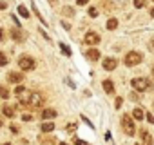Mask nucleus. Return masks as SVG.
Masks as SVG:
<instances>
[{
	"instance_id": "4",
	"label": "nucleus",
	"mask_w": 154,
	"mask_h": 145,
	"mask_svg": "<svg viewBox=\"0 0 154 145\" xmlns=\"http://www.w3.org/2000/svg\"><path fill=\"white\" fill-rule=\"evenodd\" d=\"M15 94L18 96V102H20V105L24 103V105H29V102H31V96H33V93L31 91H27L26 87H17L15 89Z\"/></svg>"
},
{
	"instance_id": "10",
	"label": "nucleus",
	"mask_w": 154,
	"mask_h": 145,
	"mask_svg": "<svg viewBox=\"0 0 154 145\" xmlns=\"http://www.w3.org/2000/svg\"><path fill=\"white\" fill-rule=\"evenodd\" d=\"M116 65H118V60L116 58H105L103 60V69L105 71H114Z\"/></svg>"
},
{
	"instance_id": "32",
	"label": "nucleus",
	"mask_w": 154,
	"mask_h": 145,
	"mask_svg": "<svg viewBox=\"0 0 154 145\" xmlns=\"http://www.w3.org/2000/svg\"><path fill=\"white\" fill-rule=\"evenodd\" d=\"M11 132L13 134H18V125H11Z\"/></svg>"
},
{
	"instance_id": "23",
	"label": "nucleus",
	"mask_w": 154,
	"mask_h": 145,
	"mask_svg": "<svg viewBox=\"0 0 154 145\" xmlns=\"http://www.w3.org/2000/svg\"><path fill=\"white\" fill-rule=\"evenodd\" d=\"M18 15H22L24 18H29V11H27V8H24V6H18Z\"/></svg>"
},
{
	"instance_id": "9",
	"label": "nucleus",
	"mask_w": 154,
	"mask_h": 145,
	"mask_svg": "<svg viewBox=\"0 0 154 145\" xmlns=\"http://www.w3.org/2000/svg\"><path fill=\"white\" fill-rule=\"evenodd\" d=\"M24 80V72H9L8 75V82L9 84H20Z\"/></svg>"
},
{
	"instance_id": "30",
	"label": "nucleus",
	"mask_w": 154,
	"mask_h": 145,
	"mask_svg": "<svg viewBox=\"0 0 154 145\" xmlns=\"http://www.w3.org/2000/svg\"><path fill=\"white\" fill-rule=\"evenodd\" d=\"M22 120H24V122H31L33 118H31V114H22Z\"/></svg>"
},
{
	"instance_id": "27",
	"label": "nucleus",
	"mask_w": 154,
	"mask_h": 145,
	"mask_svg": "<svg viewBox=\"0 0 154 145\" xmlns=\"http://www.w3.org/2000/svg\"><path fill=\"white\" fill-rule=\"evenodd\" d=\"M102 8H103L105 11H111V9H112V4H111V2H103V4H102Z\"/></svg>"
},
{
	"instance_id": "12",
	"label": "nucleus",
	"mask_w": 154,
	"mask_h": 145,
	"mask_svg": "<svg viewBox=\"0 0 154 145\" xmlns=\"http://www.w3.org/2000/svg\"><path fill=\"white\" fill-rule=\"evenodd\" d=\"M103 91L107 93V94H114V84H112V80H103Z\"/></svg>"
},
{
	"instance_id": "26",
	"label": "nucleus",
	"mask_w": 154,
	"mask_h": 145,
	"mask_svg": "<svg viewBox=\"0 0 154 145\" xmlns=\"http://www.w3.org/2000/svg\"><path fill=\"white\" fill-rule=\"evenodd\" d=\"M74 145H89L85 140H80V138H74Z\"/></svg>"
},
{
	"instance_id": "31",
	"label": "nucleus",
	"mask_w": 154,
	"mask_h": 145,
	"mask_svg": "<svg viewBox=\"0 0 154 145\" xmlns=\"http://www.w3.org/2000/svg\"><path fill=\"white\" fill-rule=\"evenodd\" d=\"M87 2H89V0H76V4H78V6H87Z\"/></svg>"
},
{
	"instance_id": "39",
	"label": "nucleus",
	"mask_w": 154,
	"mask_h": 145,
	"mask_svg": "<svg viewBox=\"0 0 154 145\" xmlns=\"http://www.w3.org/2000/svg\"><path fill=\"white\" fill-rule=\"evenodd\" d=\"M2 123H4V122H2V118H0V127H2Z\"/></svg>"
},
{
	"instance_id": "8",
	"label": "nucleus",
	"mask_w": 154,
	"mask_h": 145,
	"mask_svg": "<svg viewBox=\"0 0 154 145\" xmlns=\"http://www.w3.org/2000/svg\"><path fill=\"white\" fill-rule=\"evenodd\" d=\"M140 136H141V140H143V145H154V138L150 136V132H149L147 129H141V131H140Z\"/></svg>"
},
{
	"instance_id": "6",
	"label": "nucleus",
	"mask_w": 154,
	"mask_h": 145,
	"mask_svg": "<svg viewBox=\"0 0 154 145\" xmlns=\"http://www.w3.org/2000/svg\"><path fill=\"white\" fill-rule=\"evenodd\" d=\"M84 40H85V44H87V45L94 47V45H98V44H100V40H102V38H100V35H98V33L89 31V33H85V38H84Z\"/></svg>"
},
{
	"instance_id": "2",
	"label": "nucleus",
	"mask_w": 154,
	"mask_h": 145,
	"mask_svg": "<svg viewBox=\"0 0 154 145\" xmlns=\"http://www.w3.org/2000/svg\"><path fill=\"white\" fill-rule=\"evenodd\" d=\"M122 127H123V131H125L127 136H134L136 134V127H134V122H132L131 114H123L122 116Z\"/></svg>"
},
{
	"instance_id": "16",
	"label": "nucleus",
	"mask_w": 154,
	"mask_h": 145,
	"mask_svg": "<svg viewBox=\"0 0 154 145\" xmlns=\"http://www.w3.org/2000/svg\"><path fill=\"white\" fill-rule=\"evenodd\" d=\"M40 143L42 145H54L56 143V138L54 136H42L40 138Z\"/></svg>"
},
{
	"instance_id": "28",
	"label": "nucleus",
	"mask_w": 154,
	"mask_h": 145,
	"mask_svg": "<svg viewBox=\"0 0 154 145\" xmlns=\"http://www.w3.org/2000/svg\"><path fill=\"white\" fill-rule=\"evenodd\" d=\"M122 102H123V98H120V96H118V98H116V102H114V107H116V109H120V107H122Z\"/></svg>"
},
{
	"instance_id": "14",
	"label": "nucleus",
	"mask_w": 154,
	"mask_h": 145,
	"mask_svg": "<svg viewBox=\"0 0 154 145\" xmlns=\"http://www.w3.org/2000/svg\"><path fill=\"white\" fill-rule=\"evenodd\" d=\"M42 118L44 120H53V118H56V111L54 109H45V111H42Z\"/></svg>"
},
{
	"instance_id": "1",
	"label": "nucleus",
	"mask_w": 154,
	"mask_h": 145,
	"mask_svg": "<svg viewBox=\"0 0 154 145\" xmlns=\"http://www.w3.org/2000/svg\"><path fill=\"white\" fill-rule=\"evenodd\" d=\"M141 60H143V54H141L140 51H129V53L125 54V58H123V63H125L127 67H134V65L141 63Z\"/></svg>"
},
{
	"instance_id": "43",
	"label": "nucleus",
	"mask_w": 154,
	"mask_h": 145,
	"mask_svg": "<svg viewBox=\"0 0 154 145\" xmlns=\"http://www.w3.org/2000/svg\"><path fill=\"white\" fill-rule=\"evenodd\" d=\"M152 2H154V0H152Z\"/></svg>"
},
{
	"instance_id": "13",
	"label": "nucleus",
	"mask_w": 154,
	"mask_h": 145,
	"mask_svg": "<svg viewBox=\"0 0 154 145\" xmlns=\"http://www.w3.org/2000/svg\"><path fill=\"white\" fill-rule=\"evenodd\" d=\"M2 113H4V116H8V118H15V107L13 105H4L2 107Z\"/></svg>"
},
{
	"instance_id": "24",
	"label": "nucleus",
	"mask_w": 154,
	"mask_h": 145,
	"mask_svg": "<svg viewBox=\"0 0 154 145\" xmlns=\"http://www.w3.org/2000/svg\"><path fill=\"white\" fill-rule=\"evenodd\" d=\"M8 63H9V58L4 53H0V65H8Z\"/></svg>"
},
{
	"instance_id": "15",
	"label": "nucleus",
	"mask_w": 154,
	"mask_h": 145,
	"mask_svg": "<svg viewBox=\"0 0 154 145\" xmlns=\"http://www.w3.org/2000/svg\"><path fill=\"white\" fill-rule=\"evenodd\" d=\"M9 35H11V38H13L15 42H22V38H24V35L20 33V29H11Z\"/></svg>"
},
{
	"instance_id": "41",
	"label": "nucleus",
	"mask_w": 154,
	"mask_h": 145,
	"mask_svg": "<svg viewBox=\"0 0 154 145\" xmlns=\"http://www.w3.org/2000/svg\"><path fill=\"white\" fill-rule=\"evenodd\" d=\"M152 75H154V65H152Z\"/></svg>"
},
{
	"instance_id": "37",
	"label": "nucleus",
	"mask_w": 154,
	"mask_h": 145,
	"mask_svg": "<svg viewBox=\"0 0 154 145\" xmlns=\"http://www.w3.org/2000/svg\"><path fill=\"white\" fill-rule=\"evenodd\" d=\"M49 4H51V6H54V4H56V0H49Z\"/></svg>"
},
{
	"instance_id": "11",
	"label": "nucleus",
	"mask_w": 154,
	"mask_h": 145,
	"mask_svg": "<svg viewBox=\"0 0 154 145\" xmlns=\"http://www.w3.org/2000/svg\"><path fill=\"white\" fill-rule=\"evenodd\" d=\"M85 56H87V58H89L91 62H96V60L100 58V51H98L96 47H91V49H89V51L85 53Z\"/></svg>"
},
{
	"instance_id": "20",
	"label": "nucleus",
	"mask_w": 154,
	"mask_h": 145,
	"mask_svg": "<svg viewBox=\"0 0 154 145\" xmlns=\"http://www.w3.org/2000/svg\"><path fill=\"white\" fill-rule=\"evenodd\" d=\"M0 98H4V100L9 98V89L6 85H0Z\"/></svg>"
},
{
	"instance_id": "19",
	"label": "nucleus",
	"mask_w": 154,
	"mask_h": 145,
	"mask_svg": "<svg viewBox=\"0 0 154 145\" xmlns=\"http://www.w3.org/2000/svg\"><path fill=\"white\" fill-rule=\"evenodd\" d=\"M116 27H118V20H116V18H109V20H107V29H109V31H114Z\"/></svg>"
},
{
	"instance_id": "5",
	"label": "nucleus",
	"mask_w": 154,
	"mask_h": 145,
	"mask_svg": "<svg viewBox=\"0 0 154 145\" xmlns=\"http://www.w3.org/2000/svg\"><path fill=\"white\" fill-rule=\"evenodd\" d=\"M18 65H20L22 71H33V69L36 67V62H35V58H31L29 54H24V56L18 58Z\"/></svg>"
},
{
	"instance_id": "7",
	"label": "nucleus",
	"mask_w": 154,
	"mask_h": 145,
	"mask_svg": "<svg viewBox=\"0 0 154 145\" xmlns=\"http://www.w3.org/2000/svg\"><path fill=\"white\" fill-rule=\"evenodd\" d=\"M44 102H45V98H44V94H42V93H33L31 102H29V107L38 109V107H42V105H44Z\"/></svg>"
},
{
	"instance_id": "18",
	"label": "nucleus",
	"mask_w": 154,
	"mask_h": 145,
	"mask_svg": "<svg viewBox=\"0 0 154 145\" xmlns=\"http://www.w3.org/2000/svg\"><path fill=\"white\" fill-rule=\"evenodd\" d=\"M45 134H51V131H54V123L53 122H45V123H42V127H40Z\"/></svg>"
},
{
	"instance_id": "22",
	"label": "nucleus",
	"mask_w": 154,
	"mask_h": 145,
	"mask_svg": "<svg viewBox=\"0 0 154 145\" xmlns=\"http://www.w3.org/2000/svg\"><path fill=\"white\" fill-rule=\"evenodd\" d=\"M132 4H134V8H136V9H143V8L147 6V0H134Z\"/></svg>"
},
{
	"instance_id": "33",
	"label": "nucleus",
	"mask_w": 154,
	"mask_h": 145,
	"mask_svg": "<svg viewBox=\"0 0 154 145\" xmlns=\"http://www.w3.org/2000/svg\"><path fill=\"white\" fill-rule=\"evenodd\" d=\"M145 116H147V120H149V123H152V125H154V116H152V114H145Z\"/></svg>"
},
{
	"instance_id": "38",
	"label": "nucleus",
	"mask_w": 154,
	"mask_h": 145,
	"mask_svg": "<svg viewBox=\"0 0 154 145\" xmlns=\"http://www.w3.org/2000/svg\"><path fill=\"white\" fill-rule=\"evenodd\" d=\"M150 17H152V18H154V8H152V9H150Z\"/></svg>"
},
{
	"instance_id": "36",
	"label": "nucleus",
	"mask_w": 154,
	"mask_h": 145,
	"mask_svg": "<svg viewBox=\"0 0 154 145\" xmlns=\"http://www.w3.org/2000/svg\"><path fill=\"white\" fill-rule=\"evenodd\" d=\"M62 26H63V27H65V29H71V24H67V22H65V20H63V22H62Z\"/></svg>"
},
{
	"instance_id": "25",
	"label": "nucleus",
	"mask_w": 154,
	"mask_h": 145,
	"mask_svg": "<svg viewBox=\"0 0 154 145\" xmlns=\"http://www.w3.org/2000/svg\"><path fill=\"white\" fill-rule=\"evenodd\" d=\"M87 15L94 18V17H98V9H96V8H89V11H87Z\"/></svg>"
},
{
	"instance_id": "17",
	"label": "nucleus",
	"mask_w": 154,
	"mask_h": 145,
	"mask_svg": "<svg viewBox=\"0 0 154 145\" xmlns=\"http://www.w3.org/2000/svg\"><path fill=\"white\" fill-rule=\"evenodd\" d=\"M132 118H134V120H138V122H140V120H143V118H145V113H143V109L136 107V109L132 111Z\"/></svg>"
},
{
	"instance_id": "34",
	"label": "nucleus",
	"mask_w": 154,
	"mask_h": 145,
	"mask_svg": "<svg viewBox=\"0 0 154 145\" xmlns=\"http://www.w3.org/2000/svg\"><path fill=\"white\" fill-rule=\"evenodd\" d=\"M149 49H150V51H152V53H154V38H152V40H150V42H149Z\"/></svg>"
},
{
	"instance_id": "29",
	"label": "nucleus",
	"mask_w": 154,
	"mask_h": 145,
	"mask_svg": "<svg viewBox=\"0 0 154 145\" xmlns=\"http://www.w3.org/2000/svg\"><path fill=\"white\" fill-rule=\"evenodd\" d=\"M74 129H76V123H69V125H67V131H69V132H74Z\"/></svg>"
},
{
	"instance_id": "35",
	"label": "nucleus",
	"mask_w": 154,
	"mask_h": 145,
	"mask_svg": "<svg viewBox=\"0 0 154 145\" xmlns=\"http://www.w3.org/2000/svg\"><path fill=\"white\" fill-rule=\"evenodd\" d=\"M6 38V33H4V29H0V42H2Z\"/></svg>"
},
{
	"instance_id": "3",
	"label": "nucleus",
	"mask_w": 154,
	"mask_h": 145,
	"mask_svg": "<svg viewBox=\"0 0 154 145\" xmlns=\"http://www.w3.org/2000/svg\"><path fill=\"white\" fill-rule=\"evenodd\" d=\"M131 85L134 87V91L143 93V91H147V89L150 87V80H149V78H143V76H138V78H132Z\"/></svg>"
},
{
	"instance_id": "42",
	"label": "nucleus",
	"mask_w": 154,
	"mask_h": 145,
	"mask_svg": "<svg viewBox=\"0 0 154 145\" xmlns=\"http://www.w3.org/2000/svg\"><path fill=\"white\" fill-rule=\"evenodd\" d=\"M4 145H11V143H4Z\"/></svg>"
},
{
	"instance_id": "40",
	"label": "nucleus",
	"mask_w": 154,
	"mask_h": 145,
	"mask_svg": "<svg viewBox=\"0 0 154 145\" xmlns=\"http://www.w3.org/2000/svg\"><path fill=\"white\" fill-rule=\"evenodd\" d=\"M60 145H69V143H65V141H63V143H60Z\"/></svg>"
},
{
	"instance_id": "21",
	"label": "nucleus",
	"mask_w": 154,
	"mask_h": 145,
	"mask_svg": "<svg viewBox=\"0 0 154 145\" xmlns=\"http://www.w3.org/2000/svg\"><path fill=\"white\" fill-rule=\"evenodd\" d=\"M62 13H63L65 17H69V18H71V17H74V9H72L71 6H63V9H62Z\"/></svg>"
}]
</instances>
